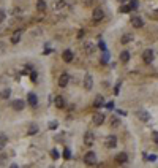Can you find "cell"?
Listing matches in <instances>:
<instances>
[{"label": "cell", "instance_id": "cell-21", "mask_svg": "<svg viewBox=\"0 0 158 168\" xmlns=\"http://www.w3.org/2000/svg\"><path fill=\"white\" fill-rule=\"evenodd\" d=\"M133 40V35L131 33H123L122 38H120V41H122V45H127V43H130Z\"/></svg>", "mask_w": 158, "mask_h": 168}, {"label": "cell", "instance_id": "cell-17", "mask_svg": "<svg viewBox=\"0 0 158 168\" xmlns=\"http://www.w3.org/2000/svg\"><path fill=\"white\" fill-rule=\"evenodd\" d=\"M93 106H95V108H103V106H105V98H103L101 95H96L95 100H93Z\"/></svg>", "mask_w": 158, "mask_h": 168}, {"label": "cell", "instance_id": "cell-44", "mask_svg": "<svg viewBox=\"0 0 158 168\" xmlns=\"http://www.w3.org/2000/svg\"><path fill=\"white\" fill-rule=\"evenodd\" d=\"M117 2H120V3H127V2H130V0H117Z\"/></svg>", "mask_w": 158, "mask_h": 168}, {"label": "cell", "instance_id": "cell-27", "mask_svg": "<svg viewBox=\"0 0 158 168\" xmlns=\"http://www.w3.org/2000/svg\"><path fill=\"white\" fill-rule=\"evenodd\" d=\"M6 141H8V138H6V135H5V133H0V151H2L3 147H5Z\"/></svg>", "mask_w": 158, "mask_h": 168}, {"label": "cell", "instance_id": "cell-15", "mask_svg": "<svg viewBox=\"0 0 158 168\" xmlns=\"http://www.w3.org/2000/svg\"><path fill=\"white\" fill-rule=\"evenodd\" d=\"M116 162L119 163V165H123V163L128 162V156H127V152H120L116 156Z\"/></svg>", "mask_w": 158, "mask_h": 168}, {"label": "cell", "instance_id": "cell-43", "mask_svg": "<svg viewBox=\"0 0 158 168\" xmlns=\"http://www.w3.org/2000/svg\"><path fill=\"white\" fill-rule=\"evenodd\" d=\"M5 159H6L5 156H0V163H3V162H5Z\"/></svg>", "mask_w": 158, "mask_h": 168}, {"label": "cell", "instance_id": "cell-14", "mask_svg": "<svg viewBox=\"0 0 158 168\" xmlns=\"http://www.w3.org/2000/svg\"><path fill=\"white\" fill-rule=\"evenodd\" d=\"M38 130H40L38 124L32 122V124L29 125V130H27V136H33V135H36V133H38Z\"/></svg>", "mask_w": 158, "mask_h": 168}, {"label": "cell", "instance_id": "cell-19", "mask_svg": "<svg viewBox=\"0 0 158 168\" xmlns=\"http://www.w3.org/2000/svg\"><path fill=\"white\" fill-rule=\"evenodd\" d=\"M109 52H107V49L106 51H103V54H101V59H100V62L103 63V65H107V63H109Z\"/></svg>", "mask_w": 158, "mask_h": 168}, {"label": "cell", "instance_id": "cell-24", "mask_svg": "<svg viewBox=\"0 0 158 168\" xmlns=\"http://www.w3.org/2000/svg\"><path fill=\"white\" fill-rule=\"evenodd\" d=\"M10 95H11V89H3V90H0V98H2V100H6Z\"/></svg>", "mask_w": 158, "mask_h": 168}, {"label": "cell", "instance_id": "cell-8", "mask_svg": "<svg viewBox=\"0 0 158 168\" xmlns=\"http://www.w3.org/2000/svg\"><path fill=\"white\" fill-rule=\"evenodd\" d=\"M93 87V76L90 75V73H87L85 76H84V89L90 90Z\"/></svg>", "mask_w": 158, "mask_h": 168}, {"label": "cell", "instance_id": "cell-11", "mask_svg": "<svg viewBox=\"0 0 158 168\" xmlns=\"http://www.w3.org/2000/svg\"><path fill=\"white\" fill-rule=\"evenodd\" d=\"M27 103H29L30 106H33V108H35V106L38 105V97H36V94L30 92L29 95H27Z\"/></svg>", "mask_w": 158, "mask_h": 168}, {"label": "cell", "instance_id": "cell-18", "mask_svg": "<svg viewBox=\"0 0 158 168\" xmlns=\"http://www.w3.org/2000/svg\"><path fill=\"white\" fill-rule=\"evenodd\" d=\"M21 36H22V30H16L11 36V45H16V43L21 41Z\"/></svg>", "mask_w": 158, "mask_h": 168}, {"label": "cell", "instance_id": "cell-3", "mask_svg": "<svg viewBox=\"0 0 158 168\" xmlns=\"http://www.w3.org/2000/svg\"><path fill=\"white\" fill-rule=\"evenodd\" d=\"M105 18V11H103V8H95L93 10V13H92V19H93V22H100L101 19Z\"/></svg>", "mask_w": 158, "mask_h": 168}, {"label": "cell", "instance_id": "cell-26", "mask_svg": "<svg viewBox=\"0 0 158 168\" xmlns=\"http://www.w3.org/2000/svg\"><path fill=\"white\" fill-rule=\"evenodd\" d=\"M55 8L59 10V11H62V10L68 8V3H66V2H63V0H60V2H57V3H55Z\"/></svg>", "mask_w": 158, "mask_h": 168}, {"label": "cell", "instance_id": "cell-16", "mask_svg": "<svg viewBox=\"0 0 158 168\" xmlns=\"http://www.w3.org/2000/svg\"><path fill=\"white\" fill-rule=\"evenodd\" d=\"M54 103H55V106L59 109L65 108V98H63L62 95H55V100H54Z\"/></svg>", "mask_w": 158, "mask_h": 168}, {"label": "cell", "instance_id": "cell-4", "mask_svg": "<svg viewBox=\"0 0 158 168\" xmlns=\"http://www.w3.org/2000/svg\"><path fill=\"white\" fill-rule=\"evenodd\" d=\"M153 59H155V56H153V51L152 49H146V51L142 52V60H144V63H152L153 62Z\"/></svg>", "mask_w": 158, "mask_h": 168}, {"label": "cell", "instance_id": "cell-20", "mask_svg": "<svg viewBox=\"0 0 158 168\" xmlns=\"http://www.w3.org/2000/svg\"><path fill=\"white\" fill-rule=\"evenodd\" d=\"M84 49H85L87 54H93V51H95V45L89 41V43H85V45H84Z\"/></svg>", "mask_w": 158, "mask_h": 168}, {"label": "cell", "instance_id": "cell-30", "mask_svg": "<svg viewBox=\"0 0 158 168\" xmlns=\"http://www.w3.org/2000/svg\"><path fill=\"white\" fill-rule=\"evenodd\" d=\"M119 124H120V119H119V117H114L112 116V119H111V127H117Z\"/></svg>", "mask_w": 158, "mask_h": 168}, {"label": "cell", "instance_id": "cell-28", "mask_svg": "<svg viewBox=\"0 0 158 168\" xmlns=\"http://www.w3.org/2000/svg\"><path fill=\"white\" fill-rule=\"evenodd\" d=\"M63 159L65 160L71 159V151H70V147H65V149H63Z\"/></svg>", "mask_w": 158, "mask_h": 168}, {"label": "cell", "instance_id": "cell-37", "mask_svg": "<svg viewBox=\"0 0 158 168\" xmlns=\"http://www.w3.org/2000/svg\"><path fill=\"white\" fill-rule=\"evenodd\" d=\"M152 140L155 141V143H158V132H153L152 133Z\"/></svg>", "mask_w": 158, "mask_h": 168}, {"label": "cell", "instance_id": "cell-31", "mask_svg": "<svg viewBox=\"0 0 158 168\" xmlns=\"http://www.w3.org/2000/svg\"><path fill=\"white\" fill-rule=\"evenodd\" d=\"M144 159H146L147 162H155V160H157V156H155V154H152V156H146V154H144Z\"/></svg>", "mask_w": 158, "mask_h": 168}, {"label": "cell", "instance_id": "cell-22", "mask_svg": "<svg viewBox=\"0 0 158 168\" xmlns=\"http://www.w3.org/2000/svg\"><path fill=\"white\" fill-rule=\"evenodd\" d=\"M128 60H130V52L128 51H122V52H120V62L127 63Z\"/></svg>", "mask_w": 158, "mask_h": 168}, {"label": "cell", "instance_id": "cell-1", "mask_svg": "<svg viewBox=\"0 0 158 168\" xmlns=\"http://www.w3.org/2000/svg\"><path fill=\"white\" fill-rule=\"evenodd\" d=\"M96 154L92 152V151H89V152L84 156V162H85V165H96Z\"/></svg>", "mask_w": 158, "mask_h": 168}, {"label": "cell", "instance_id": "cell-5", "mask_svg": "<svg viewBox=\"0 0 158 168\" xmlns=\"http://www.w3.org/2000/svg\"><path fill=\"white\" fill-rule=\"evenodd\" d=\"M105 119H106V117H105V114H103V113H95L92 116V122H93V125H96V127L101 125V124L105 122Z\"/></svg>", "mask_w": 158, "mask_h": 168}, {"label": "cell", "instance_id": "cell-7", "mask_svg": "<svg viewBox=\"0 0 158 168\" xmlns=\"http://www.w3.org/2000/svg\"><path fill=\"white\" fill-rule=\"evenodd\" d=\"M136 116H137V119L142 120V122H149V120H150V114L147 113L146 109H137Z\"/></svg>", "mask_w": 158, "mask_h": 168}, {"label": "cell", "instance_id": "cell-41", "mask_svg": "<svg viewBox=\"0 0 158 168\" xmlns=\"http://www.w3.org/2000/svg\"><path fill=\"white\" fill-rule=\"evenodd\" d=\"M117 113H119L120 116H127V111H123V109H117Z\"/></svg>", "mask_w": 158, "mask_h": 168}, {"label": "cell", "instance_id": "cell-9", "mask_svg": "<svg viewBox=\"0 0 158 168\" xmlns=\"http://www.w3.org/2000/svg\"><path fill=\"white\" fill-rule=\"evenodd\" d=\"M93 143H95V135H93V132H85V135H84V144H85V146H92Z\"/></svg>", "mask_w": 158, "mask_h": 168}, {"label": "cell", "instance_id": "cell-13", "mask_svg": "<svg viewBox=\"0 0 158 168\" xmlns=\"http://www.w3.org/2000/svg\"><path fill=\"white\" fill-rule=\"evenodd\" d=\"M62 59L65 60L66 63L73 62V59H75V56H73V51H70V49H65V51L62 52Z\"/></svg>", "mask_w": 158, "mask_h": 168}, {"label": "cell", "instance_id": "cell-10", "mask_svg": "<svg viewBox=\"0 0 158 168\" xmlns=\"http://www.w3.org/2000/svg\"><path fill=\"white\" fill-rule=\"evenodd\" d=\"M70 83V75L68 73H62V75L59 76V86L60 87H66Z\"/></svg>", "mask_w": 158, "mask_h": 168}, {"label": "cell", "instance_id": "cell-36", "mask_svg": "<svg viewBox=\"0 0 158 168\" xmlns=\"http://www.w3.org/2000/svg\"><path fill=\"white\" fill-rule=\"evenodd\" d=\"M5 11H3V10H0V22H3V21H5Z\"/></svg>", "mask_w": 158, "mask_h": 168}, {"label": "cell", "instance_id": "cell-39", "mask_svg": "<svg viewBox=\"0 0 158 168\" xmlns=\"http://www.w3.org/2000/svg\"><path fill=\"white\" fill-rule=\"evenodd\" d=\"M54 100H55V95H49L48 102H49V103H54Z\"/></svg>", "mask_w": 158, "mask_h": 168}, {"label": "cell", "instance_id": "cell-42", "mask_svg": "<svg viewBox=\"0 0 158 168\" xmlns=\"http://www.w3.org/2000/svg\"><path fill=\"white\" fill-rule=\"evenodd\" d=\"M92 2H93V0H84V5H85V6H89Z\"/></svg>", "mask_w": 158, "mask_h": 168}, {"label": "cell", "instance_id": "cell-6", "mask_svg": "<svg viewBox=\"0 0 158 168\" xmlns=\"http://www.w3.org/2000/svg\"><path fill=\"white\" fill-rule=\"evenodd\" d=\"M24 106H25V102H24V100H21V98H16V100H13V102H11V108L14 109V111H22Z\"/></svg>", "mask_w": 158, "mask_h": 168}, {"label": "cell", "instance_id": "cell-23", "mask_svg": "<svg viewBox=\"0 0 158 168\" xmlns=\"http://www.w3.org/2000/svg\"><path fill=\"white\" fill-rule=\"evenodd\" d=\"M46 8H48V5H46L44 0H38V2H36V10H38V11H44Z\"/></svg>", "mask_w": 158, "mask_h": 168}, {"label": "cell", "instance_id": "cell-12", "mask_svg": "<svg viewBox=\"0 0 158 168\" xmlns=\"http://www.w3.org/2000/svg\"><path fill=\"white\" fill-rule=\"evenodd\" d=\"M131 25L134 29H141L144 25L142 18H141V16H133V18H131Z\"/></svg>", "mask_w": 158, "mask_h": 168}, {"label": "cell", "instance_id": "cell-29", "mask_svg": "<svg viewBox=\"0 0 158 168\" xmlns=\"http://www.w3.org/2000/svg\"><path fill=\"white\" fill-rule=\"evenodd\" d=\"M48 127H49V130H55L57 127H59V122H57V120H51V122L48 124Z\"/></svg>", "mask_w": 158, "mask_h": 168}, {"label": "cell", "instance_id": "cell-40", "mask_svg": "<svg viewBox=\"0 0 158 168\" xmlns=\"http://www.w3.org/2000/svg\"><path fill=\"white\" fill-rule=\"evenodd\" d=\"M84 35H85V32H84V30H79V33H78V38H82Z\"/></svg>", "mask_w": 158, "mask_h": 168}, {"label": "cell", "instance_id": "cell-34", "mask_svg": "<svg viewBox=\"0 0 158 168\" xmlns=\"http://www.w3.org/2000/svg\"><path fill=\"white\" fill-rule=\"evenodd\" d=\"M30 78H32V81H33V83L36 81V78H38V75H36V72H35V70H32V72H30Z\"/></svg>", "mask_w": 158, "mask_h": 168}, {"label": "cell", "instance_id": "cell-25", "mask_svg": "<svg viewBox=\"0 0 158 168\" xmlns=\"http://www.w3.org/2000/svg\"><path fill=\"white\" fill-rule=\"evenodd\" d=\"M131 5H130V3L128 2H127V3H122V6H120V13H130V11H131Z\"/></svg>", "mask_w": 158, "mask_h": 168}, {"label": "cell", "instance_id": "cell-45", "mask_svg": "<svg viewBox=\"0 0 158 168\" xmlns=\"http://www.w3.org/2000/svg\"><path fill=\"white\" fill-rule=\"evenodd\" d=\"M0 51H3V43H0Z\"/></svg>", "mask_w": 158, "mask_h": 168}, {"label": "cell", "instance_id": "cell-2", "mask_svg": "<svg viewBox=\"0 0 158 168\" xmlns=\"http://www.w3.org/2000/svg\"><path fill=\"white\" fill-rule=\"evenodd\" d=\"M105 146L107 149H114L117 146V136L116 135H107L105 138Z\"/></svg>", "mask_w": 158, "mask_h": 168}, {"label": "cell", "instance_id": "cell-35", "mask_svg": "<svg viewBox=\"0 0 158 168\" xmlns=\"http://www.w3.org/2000/svg\"><path fill=\"white\" fill-rule=\"evenodd\" d=\"M130 5H131V8H133V10H136V8H137V5H139V2H137V0H130Z\"/></svg>", "mask_w": 158, "mask_h": 168}, {"label": "cell", "instance_id": "cell-32", "mask_svg": "<svg viewBox=\"0 0 158 168\" xmlns=\"http://www.w3.org/2000/svg\"><path fill=\"white\" fill-rule=\"evenodd\" d=\"M98 48L101 49V52H103V51H106V43L103 41L101 38H100V41H98Z\"/></svg>", "mask_w": 158, "mask_h": 168}, {"label": "cell", "instance_id": "cell-33", "mask_svg": "<svg viewBox=\"0 0 158 168\" xmlns=\"http://www.w3.org/2000/svg\"><path fill=\"white\" fill-rule=\"evenodd\" d=\"M51 156H52V159H54V160H57V159L60 157V156H59V152H57V149H52V151H51Z\"/></svg>", "mask_w": 158, "mask_h": 168}, {"label": "cell", "instance_id": "cell-38", "mask_svg": "<svg viewBox=\"0 0 158 168\" xmlns=\"http://www.w3.org/2000/svg\"><path fill=\"white\" fill-rule=\"evenodd\" d=\"M105 106H106L107 109H112V108H114V102H109V103H106Z\"/></svg>", "mask_w": 158, "mask_h": 168}]
</instances>
